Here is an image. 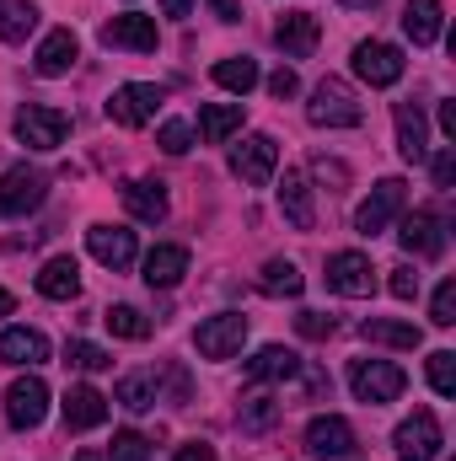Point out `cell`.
Wrapping results in <instances>:
<instances>
[{"label":"cell","instance_id":"cell-1","mask_svg":"<svg viewBox=\"0 0 456 461\" xmlns=\"http://www.w3.org/2000/svg\"><path fill=\"white\" fill-rule=\"evenodd\" d=\"M349 386H354L360 402L381 408V402H397V397H403L408 375H403L392 359H354V365H349Z\"/></svg>","mask_w":456,"mask_h":461},{"label":"cell","instance_id":"cell-2","mask_svg":"<svg viewBox=\"0 0 456 461\" xmlns=\"http://www.w3.org/2000/svg\"><path fill=\"white\" fill-rule=\"evenodd\" d=\"M11 129H16V140H22L27 150H59L65 134H70V113L43 108V103H27V108H16Z\"/></svg>","mask_w":456,"mask_h":461},{"label":"cell","instance_id":"cell-3","mask_svg":"<svg viewBox=\"0 0 456 461\" xmlns=\"http://www.w3.org/2000/svg\"><path fill=\"white\" fill-rule=\"evenodd\" d=\"M306 118L317 123V129H354L365 108L354 103V92L343 86L339 76H328V81H317V92H312V103H306Z\"/></svg>","mask_w":456,"mask_h":461},{"label":"cell","instance_id":"cell-4","mask_svg":"<svg viewBox=\"0 0 456 461\" xmlns=\"http://www.w3.org/2000/svg\"><path fill=\"white\" fill-rule=\"evenodd\" d=\"M403 70H408V59H403L397 43H381V38L354 43V76H360L365 86H397Z\"/></svg>","mask_w":456,"mask_h":461},{"label":"cell","instance_id":"cell-5","mask_svg":"<svg viewBox=\"0 0 456 461\" xmlns=\"http://www.w3.org/2000/svg\"><path fill=\"white\" fill-rule=\"evenodd\" d=\"M403 204H408V183H403V177H381V183L370 188V199L354 210V230H360V236L387 230L397 215H403Z\"/></svg>","mask_w":456,"mask_h":461},{"label":"cell","instance_id":"cell-6","mask_svg":"<svg viewBox=\"0 0 456 461\" xmlns=\"http://www.w3.org/2000/svg\"><path fill=\"white\" fill-rule=\"evenodd\" d=\"M392 446H397V461H435L441 446H446V440H441V419H435L430 408H414V419L397 424Z\"/></svg>","mask_w":456,"mask_h":461},{"label":"cell","instance_id":"cell-7","mask_svg":"<svg viewBox=\"0 0 456 461\" xmlns=\"http://www.w3.org/2000/svg\"><path fill=\"white\" fill-rule=\"evenodd\" d=\"M161 103H167V92L156 81H129V86H118L114 97H108V118H114L118 129H140V123L156 118Z\"/></svg>","mask_w":456,"mask_h":461},{"label":"cell","instance_id":"cell-8","mask_svg":"<svg viewBox=\"0 0 456 461\" xmlns=\"http://www.w3.org/2000/svg\"><path fill=\"white\" fill-rule=\"evenodd\" d=\"M231 172H236L242 183H252V188L274 183V172H279V145H274V134H247V140L231 150Z\"/></svg>","mask_w":456,"mask_h":461},{"label":"cell","instance_id":"cell-9","mask_svg":"<svg viewBox=\"0 0 456 461\" xmlns=\"http://www.w3.org/2000/svg\"><path fill=\"white\" fill-rule=\"evenodd\" d=\"M242 344H247V317H242V312L205 317L199 333H194V348H199L205 359H231V354H242Z\"/></svg>","mask_w":456,"mask_h":461},{"label":"cell","instance_id":"cell-10","mask_svg":"<svg viewBox=\"0 0 456 461\" xmlns=\"http://www.w3.org/2000/svg\"><path fill=\"white\" fill-rule=\"evenodd\" d=\"M5 419H11V429H38L49 419V386L38 375H16L5 386Z\"/></svg>","mask_w":456,"mask_h":461},{"label":"cell","instance_id":"cell-11","mask_svg":"<svg viewBox=\"0 0 456 461\" xmlns=\"http://www.w3.org/2000/svg\"><path fill=\"white\" fill-rule=\"evenodd\" d=\"M43 194H49V177L43 172H32V167L0 172V215H27V210L43 204Z\"/></svg>","mask_w":456,"mask_h":461},{"label":"cell","instance_id":"cell-12","mask_svg":"<svg viewBox=\"0 0 456 461\" xmlns=\"http://www.w3.org/2000/svg\"><path fill=\"white\" fill-rule=\"evenodd\" d=\"M328 290L333 295H349V301H365L376 290V268L365 252H333L328 258Z\"/></svg>","mask_w":456,"mask_h":461},{"label":"cell","instance_id":"cell-13","mask_svg":"<svg viewBox=\"0 0 456 461\" xmlns=\"http://www.w3.org/2000/svg\"><path fill=\"white\" fill-rule=\"evenodd\" d=\"M397 241H403V252H414V258H441V252H446V221H441L435 210H414V215H403Z\"/></svg>","mask_w":456,"mask_h":461},{"label":"cell","instance_id":"cell-14","mask_svg":"<svg viewBox=\"0 0 456 461\" xmlns=\"http://www.w3.org/2000/svg\"><path fill=\"white\" fill-rule=\"evenodd\" d=\"M103 43H108V49H129V54H150V49L161 43L156 16L123 11V16H114V22H103Z\"/></svg>","mask_w":456,"mask_h":461},{"label":"cell","instance_id":"cell-15","mask_svg":"<svg viewBox=\"0 0 456 461\" xmlns=\"http://www.w3.org/2000/svg\"><path fill=\"white\" fill-rule=\"evenodd\" d=\"M306 451H312V456H323V461L354 456V429H349V419H339V413L312 419V424H306Z\"/></svg>","mask_w":456,"mask_h":461},{"label":"cell","instance_id":"cell-16","mask_svg":"<svg viewBox=\"0 0 456 461\" xmlns=\"http://www.w3.org/2000/svg\"><path fill=\"white\" fill-rule=\"evenodd\" d=\"M279 210H285V221L296 230H312L317 226V204H312V183H306V172H285L279 177Z\"/></svg>","mask_w":456,"mask_h":461},{"label":"cell","instance_id":"cell-17","mask_svg":"<svg viewBox=\"0 0 456 461\" xmlns=\"http://www.w3.org/2000/svg\"><path fill=\"white\" fill-rule=\"evenodd\" d=\"M317 38H323V27H317L312 11H290V16L274 22V43H279L290 59H306V54L317 49Z\"/></svg>","mask_w":456,"mask_h":461},{"label":"cell","instance_id":"cell-18","mask_svg":"<svg viewBox=\"0 0 456 461\" xmlns=\"http://www.w3.org/2000/svg\"><path fill=\"white\" fill-rule=\"evenodd\" d=\"M123 210H129L134 221H145V226H161V221L172 215V199H167V188H161V183L134 177V183L123 188Z\"/></svg>","mask_w":456,"mask_h":461},{"label":"cell","instance_id":"cell-19","mask_svg":"<svg viewBox=\"0 0 456 461\" xmlns=\"http://www.w3.org/2000/svg\"><path fill=\"white\" fill-rule=\"evenodd\" d=\"M87 247H92V258L103 263V268H129L134 263V230L123 226H92L87 230Z\"/></svg>","mask_w":456,"mask_h":461},{"label":"cell","instance_id":"cell-20","mask_svg":"<svg viewBox=\"0 0 456 461\" xmlns=\"http://www.w3.org/2000/svg\"><path fill=\"white\" fill-rule=\"evenodd\" d=\"M76 59H81V43H76V32H70V27H59V32H49V38L38 43V54H32V70L54 81V76H65Z\"/></svg>","mask_w":456,"mask_h":461},{"label":"cell","instance_id":"cell-21","mask_svg":"<svg viewBox=\"0 0 456 461\" xmlns=\"http://www.w3.org/2000/svg\"><path fill=\"white\" fill-rule=\"evenodd\" d=\"M0 359H5V365H22V370L49 365V339H43L38 328H5V333H0Z\"/></svg>","mask_w":456,"mask_h":461},{"label":"cell","instance_id":"cell-22","mask_svg":"<svg viewBox=\"0 0 456 461\" xmlns=\"http://www.w3.org/2000/svg\"><path fill=\"white\" fill-rule=\"evenodd\" d=\"M247 375H252V381H296V375H301V354L285 348V344H263L247 359Z\"/></svg>","mask_w":456,"mask_h":461},{"label":"cell","instance_id":"cell-23","mask_svg":"<svg viewBox=\"0 0 456 461\" xmlns=\"http://www.w3.org/2000/svg\"><path fill=\"white\" fill-rule=\"evenodd\" d=\"M38 295L49 301H76L81 295V263L76 258H49L38 268Z\"/></svg>","mask_w":456,"mask_h":461},{"label":"cell","instance_id":"cell-24","mask_svg":"<svg viewBox=\"0 0 456 461\" xmlns=\"http://www.w3.org/2000/svg\"><path fill=\"white\" fill-rule=\"evenodd\" d=\"M108 419V397L97 386H70L65 392V429H97Z\"/></svg>","mask_w":456,"mask_h":461},{"label":"cell","instance_id":"cell-25","mask_svg":"<svg viewBox=\"0 0 456 461\" xmlns=\"http://www.w3.org/2000/svg\"><path fill=\"white\" fill-rule=\"evenodd\" d=\"M441 22H446V5L441 0H408L403 5V32L414 38V49H430L441 38Z\"/></svg>","mask_w":456,"mask_h":461},{"label":"cell","instance_id":"cell-26","mask_svg":"<svg viewBox=\"0 0 456 461\" xmlns=\"http://www.w3.org/2000/svg\"><path fill=\"white\" fill-rule=\"evenodd\" d=\"M242 118H247L242 103H205V108H199V140H205V145H226L231 134L242 129Z\"/></svg>","mask_w":456,"mask_h":461},{"label":"cell","instance_id":"cell-27","mask_svg":"<svg viewBox=\"0 0 456 461\" xmlns=\"http://www.w3.org/2000/svg\"><path fill=\"white\" fill-rule=\"evenodd\" d=\"M183 274H188V252L183 247H156L145 258V285L150 290H172V285H183Z\"/></svg>","mask_w":456,"mask_h":461},{"label":"cell","instance_id":"cell-28","mask_svg":"<svg viewBox=\"0 0 456 461\" xmlns=\"http://www.w3.org/2000/svg\"><path fill=\"white\" fill-rule=\"evenodd\" d=\"M258 290L274 295V301H296V295L306 290V279H301V268H296L290 258H269L263 274H258Z\"/></svg>","mask_w":456,"mask_h":461},{"label":"cell","instance_id":"cell-29","mask_svg":"<svg viewBox=\"0 0 456 461\" xmlns=\"http://www.w3.org/2000/svg\"><path fill=\"white\" fill-rule=\"evenodd\" d=\"M397 150H403V161H424L430 156V134H424V113L419 108H408V103H397Z\"/></svg>","mask_w":456,"mask_h":461},{"label":"cell","instance_id":"cell-30","mask_svg":"<svg viewBox=\"0 0 456 461\" xmlns=\"http://www.w3.org/2000/svg\"><path fill=\"white\" fill-rule=\"evenodd\" d=\"M360 339L392 344V348H419L424 344V333H419L414 322H392V317H365V322H360Z\"/></svg>","mask_w":456,"mask_h":461},{"label":"cell","instance_id":"cell-31","mask_svg":"<svg viewBox=\"0 0 456 461\" xmlns=\"http://www.w3.org/2000/svg\"><path fill=\"white\" fill-rule=\"evenodd\" d=\"M118 402H123L129 413H145V408H156V402H161V381H156L150 370H134V375H123V381H118Z\"/></svg>","mask_w":456,"mask_h":461},{"label":"cell","instance_id":"cell-32","mask_svg":"<svg viewBox=\"0 0 456 461\" xmlns=\"http://www.w3.org/2000/svg\"><path fill=\"white\" fill-rule=\"evenodd\" d=\"M258 81H263V76H258V59H247V54H231V59L215 65V86H226L236 97H247Z\"/></svg>","mask_w":456,"mask_h":461},{"label":"cell","instance_id":"cell-33","mask_svg":"<svg viewBox=\"0 0 456 461\" xmlns=\"http://www.w3.org/2000/svg\"><path fill=\"white\" fill-rule=\"evenodd\" d=\"M32 27H38V5L32 0H5L0 5V43H27Z\"/></svg>","mask_w":456,"mask_h":461},{"label":"cell","instance_id":"cell-34","mask_svg":"<svg viewBox=\"0 0 456 461\" xmlns=\"http://www.w3.org/2000/svg\"><path fill=\"white\" fill-rule=\"evenodd\" d=\"M103 322H108L114 339H150V322H145V312H134V306H108Z\"/></svg>","mask_w":456,"mask_h":461},{"label":"cell","instance_id":"cell-35","mask_svg":"<svg viewBox=\"0 0 456 461\" xmlns=\"http://www.w3.org/2000/svg\"><path fill=\"white\" fill-rule=\"evenodd\" d=\"M274 419H279L274 392H252V397H247V408H242V424H247V429H269Z\"/></svg>","mask_w":456,"mask_h":461},{"label":"cell","instance_id":"cell-36","mask_svg":"<svg viewBox=\"0 0 456 461\" xmlns=\"http://www.w3.org/2000/svg\"><path fill=\"white\" fill-rule=\"evenodd\" d=\"M430 386H435L441 397H456V354L451 348H435V354H430Z\"/></svg>","mask_w":456,"mask_h":461},{"label":"cell","instance_id":"cell-37","mask_svg":"<svg viewBox=\"0 0 456 461\" xmlns=\"http://www.w3.org/2000/svg\"><path fill=\"white\" fill-rule=\"evenodd\" d=\"M156 145H161L167 156H188V145H194V129H188L183 118H167V123L156 129Z\"/></svg>","mask_w":456,"mask_h":461},{"label":"cell","instance_id":"cell-38","mask_svg":"<svg viewBox=\"0 0 456 461\" xmlns=\"http://www.w3.org/2000/svg\"><path fill=\"white\" fill-rule=\"evenodd\" d=\"M108 461H150V440H145V435H134V429H123V435H114Z\"/></svg>","mask_w":456,"mask_h":461},{"label":"cell","instance_id":"cell-39","mask_svg":"<svg viewBox=\"0 0 456 461\" xmlns=\"http://www.w3.org/2000/svg\"><path fill=\"white\" fill-rule=\"evenodd\" d=\"M430 322H435V328H451L456 322V279H441V290H435V301H430Z\"/></svg>","mask_w":456,"mask_h":461},{"label":"cell","instance_id":"cell-40","mask_svg":"<svg viewBox=\"0 0 456 461\" xmlns=\"http://www.w3.org/2000/svg\"><path fill=\"white\" fill-rule=\"evenodd\" d=\"M70 365H76V370H92V375H97V370H108V365H114V354L81 339V344H70Z\"/></svg>","mask_w":456,"mask_h":461},{"label":"cell","instance_id":"cell-41","mask_svg":"<svg viewBox=\"0 0 456 461\" xmlns=\"http://www.w3.org/2000/svg\"><path fill=\"white\" fill-rule=\"evenodd\" d=\"M333 328H339V322H333L328 312H301V317H296V333H301V339H333Z\"/></svg>","mask_w":456,"mask_h":461},{"label":"cell","instance_id":"cell-42","mask_svg":"<svg viewBox=\"0 0 456 461\" xmlns=\"http://www.w3.org/2000/svg\"><path fill=\"white\" fill-rule=\"evenodd\" d=\"M312 172H317L323 183H333L328 194H343V188H349V167H343V161H328V156H317V161H312Z\"/></svg>","mask_w":456,"mask_h":461},{"label":"cell","instance_id":"cell-43","mask_svg":"<svg viewBox=\"0 0 456 461\" xmlns=\"http://www.w3.org/2000/svg\"><path fill=\"white\" fill-rule=\"evenodd\" d=\"M387 290H392L397 301H414V295H419V274H414V268L403 263V268H392V279H387Z\"/></svg>","mask_w":456,"mask_h":461},{"label":"cell","instance_id":"cell-44","mask_svg":"<svg viewBox=\"0 0 456 461\" xmlns=\"http://www.w3.org/2000/svg\"><path fill=\"white\" fill-rule=\"evenodd\" d=\"M269 92H274V97H279V103H285V97H296V92H301V76H296V70H290V65H279V70H274V76H269Z\"/></svg>","mask_w":456,"mask_h":461},{"label":"cell","instance_id":"cell-45","mask_svg":"<svg viewBox=\"0 0 456 461\" xmlns=\"http://www.w3.org/2000/svg\"><path fill=\"white\" fill-rule=\"evenodd\" d=\"M430 172H435V188H451V183H456V156H451V150H441Z\"/></svg>","mask_w":456,"mask_h":461},{"label":"cell","instance_id":"cell-46","mask_svg":"<svg viewBox=\"0 0 456 461\" xmlns=\"http://www.w3.org/2000/svg\"><path fill=\"white\" fill-rule=\"evenodd\" d=\"M178 461H215V446H205V440H188V446H178Z\"/></svg>","mask_w":456,"mask_h":461},{"label":"cell","instance_id":"cell-47","mask_svg":"<svg viewBox=\"0 0 456 461\" xmlns=\"http://www.w3.org/2000/svg\"><path fill=\"white\" fill-rule=\"evenodd\" d=\"M210 11H215L221 22H242V0H210Z\"/></svg>","mask_w":456,"mask_h":461},{"label":"cell","instance_id":"cell-48","mask_svg":"<svg viewBox=\"0 0 456 461\" xmlns=\"http://www.w3.org/2000/svg\"><path fill=\"white\" fill-rule=\"evenodd\" d=\"M441 134L456 140V103H441Z\"/></svg>","mask_w":456,"mask_h":461},{"label":"cell","instance_id":"cell-49","mask_svg":"<svg viewBox=\"0 0 456 461\" xmlns=\"http://www.w3.org/2000/svg\"><path fill=\"white\" fill-rule=\"evenodd\" d=\"M194 11V0H161V16H188Z\"/></svg>","mask_w":456,"mask_h":461},{"label":"cell","instance_id":"cell-50","mask_svg":"<svg viewBox=\"0 0 456 461\" xmlns=\"http://www.w3.org/2000/svg\"><path fill=\"white\" fill-rule=\"evenodd\" d=\"M11 312H16V295H11V290L0 285V317H11Z\"/></svg>","mask_w":456,"mask_h":461},{"label":"cell","instance_id":"cell-51","mask_svg":"<svg viewBox=\"0 0 456 461\" xmlns=\"http://www.w3.org/2000/svg\"><path fill=\"white\" fill-rule=\"evenodd\" d=\"M76 461H103V456H97V451H81V456H76Z\"/></svg>","mask_w":456,"mask_h":461},{"label":"cell","instance_id":"cell-52","mask_svg":"<svg viewBox=\"0 0 456 461\" xmlns=\"http://www.w3.org/2000/svg\"><path fill=\"white\" fill-rule=\"evenodd\" d=\"M349 5H370V0H349Z\"/></svg>","mask_w":456,"mask_h":461}]
</instances>
